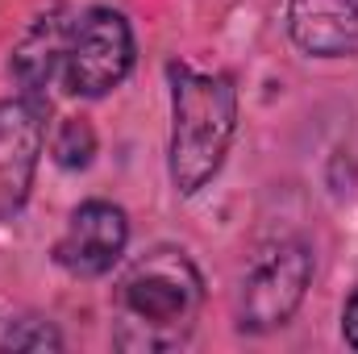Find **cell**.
Returning <instances> with one entry per match:
<instances>
[{"label":"cell","mask_w":358,"mask_h":354,"mask_svg":"<svg viewBox=\"0 0 358 354\" xmlns=\"http://www.w3.org/2000/svg\"><path fill=\"white\" fill-rule=\"evenodd\" d=\"M0 351H63V334L46 317H8L0 321Z\"/></svg>","instance_id":"30bf717a"},{"label":"cell","mask_w":358,"mask_h":354,"mask_svg":"<svg viewBox=\"0 0 358 354\" xmlns=\"http://www.w3.org/2000/svg\"><path fill=\"white\" fill-rule=\"evenodd\" d=\"M342 338H346L350 351H358V288L350 292V300L342 309Z\"/></svg>","instance_id":"8fae6325"},{"label":"cell","mask_w":358,"mask_h":354,"mask_svg":"<svg viewBox=\"0 0 358 354\" xmlns=\"http://www.w3.org/2000/svg\"><path fill=\"white\" fill-rule=\"evenodd\" d=\"M171 146L167 176L179 196H196L221 176L238 134V88L225 71L171 63Z\"/></svg>","instance_id":"7a4b0ae2"},{"label":"cell","mask_w":358,"mask_h":354,"mask_svg":"<svg viewBox=\"0 0 358 354\" xmlns=\"http://www.w3.org/2000/svg\"><path fill=\"white\" fill-rule=\"evenodd\" d=\"M204 309V275L179 246H155L125 267L117 283L113 346L121 351H176L196 334Z\"/></svg>","instance_id":"6da1fadb"},{"label":"cell","mask_w":358,"mask_h":354,"mask_svg":"<svg viewBox=\"0 0 358 354\" xmlns=\"http://www.w3.org/2000/svg\"><path fill=\"white\" fill-rule=\"evenodd\" d=\"M287 38L308 59H346L358 50V0H287Z\"/></svg>","instance_id":"52a82bcc"},{"label":"cell","mask_w":358,"mask_h":354,"mask_svg":"<svg viewBox=\"0 0 358 354\" xmlns=\"http://www.w3.org/2000/svg\"><path fill=\"white\" fill-rule=\"evenodd\" d=\"M71 25H76V17H71L67 4H50L46 13H38L29 21V29L17 38L13 59H8V71H13V80H17L21 92L46 96V88L55 84V76L63 71Z\"/></svg>","instance_id":"ba28073f"},{"label":"cell","mask_w":358,"mask_h":354,"mask_svg":"<svg viewBox=\"0 0 358 354\" xmlns=\"http://www.w3.org/2000/svg\"><path fill=\"white\" fill-rule=\"evenodd\" d=\"M50 100L17 92L0 100V221L17 217L34 192V176L46 146Z\"/></svg>","instance_id":"5b68a950"},{"label":"cell","mask_w":358,"mask_h":354,"mask_svg":"<svg viewBox=\"0 0 358 354\" xmlns=\"http://www.w3.org/2000/svg\"><path fill=\"white\" fill-rule=\"evenodd\" d=\"M313 246L300 238H279L255 255V263L242 275V292H238V330L242 334H271L283 330L296 309L308 296L313 283Z\"/></svg>","instance_id":"3957f363"},{"label":"cell","mask_w":358,"mask_h":354,"mask_svg":"<svg viewBox=\"0 0 358 354\" xmlns=\"http://www.w3.org/2000/svg\"><path fill=\"white\" fill-rule=\"evenodd\" d=\"M134 59H138V42H134L129 17L121 8H108V4H92L71 25V42H67V59H63V84L71 96L100 100L129 80Z\"/></svg>","instance_id":"277c9868"},{"label":"cell","mask_w":358,"mask_h":354,"mask_svg":"<svg viewBox=\"0 0 358 354\" xmlns=\"http://www.w3.org/2000/svg\"><path fill=\"white\" fill-rule=\"evenodd\" d=\"M129 246V217L113 200H84L55 242V263L76 279H100Z\"/></svg>","instance_id":"8992f818"},{"label":"cell","mask_w":358,"mask_h":354,"mask_svg":"<svg viewBox=\"0 0 358 354\" xmlns=\"http://www.w3.org/2000/svg\"><path fill=\"white\" fill-rule=\"evenodd\" d=\"M50 159L63 171H84L96 159V129L88 117H63L55 138H50Z\"/></svg>","instance_id":"9c48e42d"}]
</instances>
